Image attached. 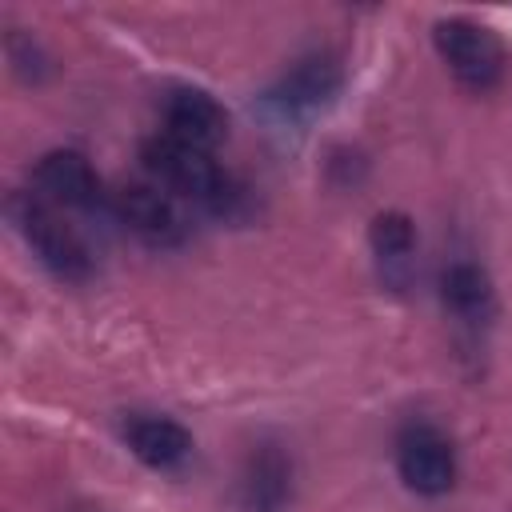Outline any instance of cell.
I'll list each match as a JSON object with an SVG mask.
<instances>
[{
	"mask_svg": "<svg viewBox=\"0 0 512 512\" xmlns=\"http://www.w3.org/2000/svg\"><path fill=\"white\" fill-rule=\"evenodd\" d=\"M140 160L156 184H164L184 204H192L216 220L240 224L256 212L252 188L204 148H192V144H180V140H168L156 132L140 144Z\"/></svg>",
	"mask_w": 512,
	"mask_h": 512,
	"instance_id": "cell-1",
	"label": "cell"
},
{
	"mask_svg": "<svg viewBox=\"0 0 512 512\" xmlns=\"http://www.w3.org/2000/svg\"><path fill=\"white\" fill-rule=\"evenodd\" d=\"M8 220L28 244V252L64 284H84L96 272V256L84 240V232L64 216V208L48 204L36 192H12Z\"/></svg>",
	"mask_w": 512,
	"mask_h": 512,
	"instance_id": "cell-2",
	"label": "cell"
},
{
	"mask_svg": "<svg viewBox=\"0 0 512 512\" xmlns=\"http://www.w3.org/2000/svg\"><path fill=\"white\" fill-rule=\"evenodd\" d=\"M344 88V60L332 48L300 52L264 92V108L280 124H308L336 104Z\"/></svg>",
	"mask_w": 512,
	"mask_h": 512,
	"instance_id": "cell-3",
	"label": "cell"
},
{
	"mask_svg": "<svg viewBox=\"0 0 512 512\" xmlns=\"http://www.w3.org/2000/svg\"><path fill=\"white\" fill-rule=\"evenodd\" d=\"M112 220L124 224V232H132L140 244L160 248V252L184 248L192 236L188 204L164 184H156L152 176L128 180L112 192Z\"/></svg>",
	"mask_w": 512,
	"mask_h": 512,
	"instance_id": "cell-4",
	"label": "cell"
},
{
	"mask_svg": "<svg viewBox=\"0 0 512 512\" xmlns=\"http://www.w3.org/2000/svg\"><path fill=\"white\" fill-rule=\"evenodd\" d=\"M432 44L444 60V68L472 92H488L504 80L508 56L492 28L468 20V16H444L432 24Z\"/></svg>",
	"mask_w": 512,
	"mask_h": 512,
	"instance_id": "cell-5",
	"label": "cell"
},
{
	"mask_svg": "<svg viewBox=\"0 0 512 512\" xmlns=\"http://www.w3.org/2000/svg\"><path fill=\"white\" fill-rule=\"evenodd\" d=\"M456 444L432 420H408L396 432V476L408 492L424 500H440L456 488Z\"/></svg>",
	"mask_w": 512,
	"mask_h": 512,
	"instance_id": "cell-6",
	"label": "cell"
},
{
	"mask_svg": "<svg viewBox=\"0 0 512 512\" xmlns=\"http://www.w3.org/2000/svg\"><path fill=\"white\" fill-rule=\"evenodd\" d=\"M32 184L36 196H44L48 204L64 208V212H108L112 216V192L104 188L100 172L92 168V160L80 148H52L36 160L32 168Z\"/></svg>",
	"mask_w": 512,
	"mask_h": 512,
	"instance_id": "cell-7",
	"label": "cell"
},
{
	"mask_svg": "<svg viewBox=\"0 0 512 512\" xmlns=\"http://www.w3.org/2000/svg\"><path fill=\"white\" fill-rule=\"evenodd\" d=\"M160 136L216 152L228 140V112L208 88L172 84L160 96Z\"/></svg>",
	"mask_w": 512,
	"mask_h": 512,
	"instance_id": "cell-8",
	"label": "cell"
},
{
	"mask_svg": "<svg viewBox=\"0 0 512 512\" xmlns=\"http://www.w3.org/2000/svg\"><path fill=\"white\" fill-rule=\"evenodd\" d=\"M120 436H124L128 452L140 464H148L152 472L184 468L192 460V448H196L192 432L180 420L164 416V412H128L124 424H120Z\"/></svg>",
	"mask_w": 512,
	"mask_h": 512,
	"instance_id": "cell-9",
	"label": "cell"
},
{
	"mask_svg": "<svg viewBox=\"0 0 512 512\" xmlns=\"http://www.w3.org/2000/svg\"><path fill=\"white\" fill-rule=\"evenodd\" d=\"M240 496L248 512H284L292 500V460L280 444L252 448L244 472H240Z\"/></svg>",
	"mask_w": 512,
	"mask_h": 512,
	"instance_id": "cell-10",
	"label": "cell"
},
{
	"mask_svg": "<svg viewBox=\"0 0 512 512\" xmlns=\"http://www.w3.org/2000/svg\"><path fill=\"white\" fill-rule=\"evenodd\" d=\"M440 304L460 324H488L496 316V288L472 260H452L440 272Z\"/></svg>",
	"mask_w": 512,
	"mask_h": 512,
	"instance_id": "cell-11",
	"label": "cell"
},
{
	"mask_svg": "<svg viewBox=\"0 0 512 512\" xmlns=\"http://www.w3.org/2000/svg\"><path fill=\"white\" fill-rule=\"evenodd\" d=\"M368 244L384 268H404L416 256V220L400 208H384L368 224Z\"/></svg>",
	"mask_w": 512,
	"mask_h": 512,
	"instance_id": "cell-12",
	"label": "cell"
}]
</instances>
